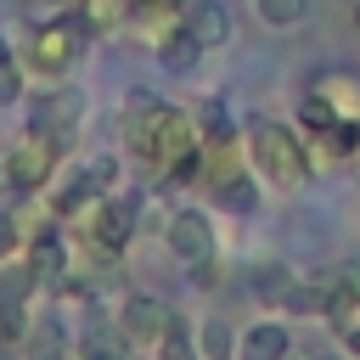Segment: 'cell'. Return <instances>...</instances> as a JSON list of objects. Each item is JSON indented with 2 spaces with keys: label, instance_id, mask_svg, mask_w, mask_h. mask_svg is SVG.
I'll return each mask as SVG.
<instances>
[{
  "label": "cell",
  "instance_id": "28",
  "mask_svg": "<svg viewBox=\"0 0 360 360\" xmlns=\"http://www.w3.org/2000/svg\"><path fill=\"white\" fill-rule=\"evenodd\" d=\"M287 360H321V354H287Z\"/></svg>",
  "mask_w": 360,
  "mask_h": 360
},
{
  "label": "cell",
  "instance_id": "12",
  "mask_svg": "<svg viewBox=\"0 0 360 360\" xmlns=\"http://www.w3.org/2000/svg\"><path fill=\"white\" fill-rule=\"evenodd\" d=\"M17 360H73L68 349V326L56 315H34L28 332L17 338Z\"/></svg>",
  "mask_w": 360,
  "mask_h": 360
},
{
  "label": "cell",
  "instance_id": "15",
  "mask_svg": "<svg viewBox=\"0 0 360 360\" xmlns=\"http://www.w3.org/2000/svg\"><path fill=\"white\" fill-rule=\"evenodd\" d=\"M208 197H214L219 208H231V214H253V208H259V186L248 180V169H236V174L214 180V186H208Z\"/></svg>",
  "mask_w": 360,
  "mask_h": 360
},
{
  "label": "cell",
  "instance_id": "6",
  "mask_svg": "<svg viewBox=\"0 0 360 360\" xmlns=\"http://www.w3.org/2000/svg\"><path fill=\"white\" fill-rule=\"evenodd\" d=\"M112 321H118V332L129 338V349H146V354H158V349L186 326V321H180L163 298H152V292H129Z\"/></svg>",
  "mask_w": 360,
  "mask_h": 360
},
{
  "label": "cell",
  "instance_id": "23",
  "mask_svg": "<svg viewBox=\"0 0 360 360\" xmlns=\"http://www.w3.org/2000/svg\"><path fill=\"white\" fill-rule=\"evenodd\" d=\"M17 253H22V225H17V214H0V264Z\"/></svg>",
  "mask_w": 360,
  "mask_h": 360
},
{
  "label": "cell",
  "instance_id": "17",
  "mask_svg": "<svg viewBox=\"0 0 360 360\" xmlns=\"http://www.w3.org/2000/svg\"><path fill=\"white\" fill-rule=\"evenodd\" d=\"M152 51H158V62H163L169 73H186V68H197V56H202V45H197V39L186 34V28H174V34H163V39L152 45Z\"/></svg>",
  "mask_w": 360,
  "mask_h": 360
},
{
  "label": "cell",
  "instance_id": "21",
  "mask_svg": "<svg viewBox=\"0 0 360 360\" xmlns=\"http://www.w3.org/2000/svg\"><path fill=\"white\" fill-rule=\"evenodd\" d=\"M191 338H197L202 360H236V332L225 321H202V332H191Z\"/></svg>",
  "mask_w": 360,
  "mask_h": 360
},
{
  "label": "cell",
  "instance_id": "2",
  "mask_svg": "<svg viewBox=\"0 0 360 360\" xmlns=\"http://www.w3.org/2000/svg\"><path fill=\"white\" fill-rule=\"evenodd\" d=\"M248 158H253V174L281 191V197H298L309 180H315V152L304 141L298 124H276V118H253L248 129Z\"/></svg>",
  "mask_w": 360,
  "mask_h": 360
},
{
  "label": "cell",
  "instance_id": "26",
  "mask_svg": "<svg viewBox=\"0 0 360 360\" xmlns=\"http://www.w3.org/2000/svg\"><path fill=\"white\" fill-rule=\"evenodd\" d=\"M11 62H17V56H11V39L0 34V68H11Z\"/></svg>",
  "mask_w": 360,
  "mask_h": 360
},
{
  "label": "cell",
  "instance_id": "11",
  "mask_svg": "<svg viewBox=\"0 0 360 360\" xmlns=\"http://www.w3.org/2000/svg\"><path fill=\"white\" fill-rule=\"evenodd\" d=\"M180 28H186L202 51H219V45L231 39V11H225L219 0H186V6H180Z\"/></svg>",
  "mask_w": 360,
  "mask_h": 360
},
{
  "label": "cell",
  "instance_id": "24",
  "mask_svg": "<svg viewBox=\"0 0 360 360\" xmlns=\"http://www.w3.org/2000/svg\"><path fill=\"white\" fill-rule=\"evenodd\" d=\"M158 360H202V354H197V338H191V332L180 326V332H174V338H169V343L158 349Z\"/></svg>",
  "mask_w": 360,
  "mask_h": 360
},
{
  "label": "cell",
  "instance_id": "5",
  "mask_svg": "<svg viewBox=\"0 0 360 360\" xmlns=\"http://www.w3.org/2000/svg\"><path fill=\"white\" fill-rule=\"evenodd\" d=\"M79 51H84V22H79L73 11H62V17L39 22V28L22 39V68H28L34 79H62V73L79 62Z\"/></svg>",
  "mask_w": 360,
  "mask_h": 360
},
{
  "label": "cell",
  "instance_id": "16",
  "mask_svg": "<svg viewBox=\"0 0 360 360\" xmlns=\"http://www.w3.org/2000/svg\"><path fill=\"white\" fill-rule=\"evenodd\" d=\"M124 349H129V338L118 332V321H112V326H107V321H96V326L79 338V349H73V354H79V360H124Z\"/></svg>",
  "mask_w": 360,
  "mask_h": 360
},
{
  "label": "cell",
  "instance_id": "27",
  "mask_svg": "<svg viewBox=\"0 0 360 360\" xmlns=\"http://www.w3.org/2000/svg\"><path fill=\"white\" fill-rule=\"evenodd\" d=\"M51 6H56V11H79L84 0H51Z\"/></svg>",
  "mask_w": 360,
  "mask_h": 360
},
{
  "label": "cell",
  "instance_id": "4",
  "mask_svg": "<svg viewBox=\"0 0 360 360\" xmlns=\"http://www.w3.org/2000/svg\"><path fill=\"white\" fill-rule=\"evenodd\" d=\"M62 152H68V146H56L51 135L22 129V135H17V141L0 152V186H6V191H22V197H39V191L56 180Z\"/></svg>",
  "mask_w": 360,
  "mask_h": 360
},
{
  "label": "cell",
  "instance_id": "3",
  "mask_svg": "<svg viewBox=\"0 0 360 360\" xmlns=\"http://www.w3.org/2000/svg\"><path fill=\"white\" fill-rule=\"evenodd\" d=\"M135 225H141V214H135V197H118V191H96L73 219H68V231L96 253V259H118L124 248H129V236H135Z\"/></svg>",
  "mask_w": 360,
  "mask_h": 360
},
{
  "label": "cell",
  "instance_id": "8",
  "mask_svg": "<svg viewBox=\"0 0 360 360\" xmlns=\"http://www.w3.org/2000/svg\"><path fill=\"white\" fill-rule=\"evenodd\" d=\"M163 248L180 259V264H208L219 259V236H214V219L202 208H174L163 219Z\"/></svg>",
  "mask_w": 360,
  "mask_h": 360
},
{
  "label": "cell",
  "instance_id": "25",
  "mask_svg": "<svg viewBox=\"0 0 360 360\" xmlns=\"http://www.w3.org/2000/svg\"><path fill=\"white\" fill-rule=\"evenodd\" d=\"M17 90H22V68L11 62V68H0V107H6V101H17Z\"/></svg>",
  "mask_w": 360,
  "mask_h": 360
},
{
  "label": "cell",
  "instance_id": "9",
  "mask_svg": "<svg viewBox=\"0 0 360 360\" xmlns=\"http://www.w3.org/2000/svg\"><path fill=\"white\" fill-rule=\"evenodd\" d=\"M79 124H84V96L79 90H39L28 101V129L51 135L56 146H68L79 135Z\"/></svg>",
  "mask_w": 360,
  "mask_h": 360
},
{
  "label": "cell",
  "instance_id": "22",
  "mask_svg": "<svg viewBox=\"0 0 360 360\" xmlns=\"http://www.w3.org/2000/svg\"><path fill=\"white\" fill-rule=\"evenodd\" d=\"M253 11H259V22H270V28H292V22L309 17V0H253Z\"/></svg>",
  "mask_w": 360,
  "mask_h": 360
},
{
  "label": "cell",
  "instance_id": "13",
  "mask_svg": "<svg viewBox=\"0 0 360 360\" xmlns=\"http://www.w3.org/2000/svg\"><path fill=\"white\" fill-rule=\"evenodd\" d=\"M292 354V332L281 321H253L236 332V360H287Z\"/></svg>",
  "mask_w": 360,
  "mask_h": 360
},
{
  "label": "cell",
  "instance_id": "19",
  "mask_svg": "<svg viewBox=\"0 0 360 360\" xmlns=\"http://www.w3.org/2000/svg\"><path fill=\"white\" fill-rule=\"evenodd\" d=\"M292 124H298L304 135H321V129H332V124H343V118L326 107V96H321V90H304V96H298V112H292ZM354 124H360V118H354Z\"/></svg>",
  "mask_w": 360,
  "mask_h": 360
},
{
  "label": "cell",
  "instance_id": "30",
  "mask_svg": "<svg viewBox=\"0 0 360 360\" xmlns=\"http://www.w3.org/2000/svg\"><path fill=\"white\" fill-rule=\"evenodd\" d=\"M349 6H354V0H349Z\"/></svg>",
  "mask_w": 360,
  "mask_h": 360
},
{
  "label": "cell",
  "instance_id": "14",
  "mask_svg": "<svg viewBox=\"0 0 360 360\" xmlns=\"http://www.w3.org/2000/svg\"><path fill=\"white\" fill-rule=\"evenodd\" d=\"M309 90H321L338 118H360V73H343V68H338V73H321Z\"/></svg>",
  "mask_w": 360,
  "mask_h": 360
},
{
  "label": "cell",
  "instance_id": "10",
  "mask_svg": "<svg viewBox=\"0 0 360 360\" xmlns=\"http://www.w3.org/2000/svg\"><path fill=\"white\" fill-rule=\"evenodd\" d=\"M22 259H28V270L39 276V287H68V276H73V270H68V236L56 231V219L28 231Z\"/></svg>",
  "mask_w": 360,
  "mask_h": 360
},
{
  "label": "cell",
  "instance_id": "29",
  "mask_svg": "<svg viewBox=\"0 0 360 360\" xmlns=\"http://www.w3.org/2000/svg\"><path fill=\"white\" fill-rule=\"evenodd\" d=\"M354 28H360V0H354Z\"/></svg>",
  "mask_w": 360,
  "mask_h": 360
},
{
  "label": "cell",
  "instance_id": "18",
  "mask_svg": "<svg viewBox=\"0 0 360 360\" xmlns=\"http://www.w3.org/2000/svg\"><path fill=\"white\" fill-rule=\"evenodd\" d=\"M73 17H79L84 28L107 34V28H118V22H129V17H135V0H84Z\"/></svg>",
  "mask_w": 360,
  "mask_h": 360
},
{
  "label": "cell",
  "instance_id": "7",
  "mask_svg": "<svg viewBox=\"0 0 360 360\" xmlns=\"http://www.w3.org/2000/svg\"><path fill=\"white\" fill-rule=\"evenodd\" d=\"M34 292H39V276L28 270V259L17 253V259H6L0 264V343H11L17 349V338L28 332V309H34Z\"/></svg>",
  "mask_w": 360,
  "mask_h": 360
},
{
  "label": "cell",
  "instance_id": "20",
  "mask_svg": "<svg viewBox=\"0 0 360 360\" xmlns=\"http://www.w3.org/2000/svg\"><path fill=\"white\" fill-rule=\"evenodd\" d=\"M197 135H202V146H219V141H236L242 129L225 118V101H219V96H208V101L197 107Z\"/></svg>",
  "mask_w": 360,
  "mask_h": 360
},
{
  "label": "cell",
  "instance_id": "31",
  "mask_svg": "<svg viewBox=\"0 0 360 360\" xmlns=\"http://www.w3.org/2000/svg\"><path fill=\"white\" fill-rule=\"evenodd\" d=\"M73 360H79V354H73Z\"/></svg>",
  "mask_w": 360,
  "mask_h": 360
},
{
  "label": "cell",
  "instance_id": "1",
  "mask_svg": "<svg viewBox=\"0 0 360 360\" xmlns=\"http://www.w3.org/2000/svg\"><path fill=\"white\" fill-rule=\"evenodd\" d=\"M124 146L141 158V169L163 186H197L202 169V135L197 118L180 112L174 101H158L146 90H135L124 101Z\"/></svg>",
  "mask_w": 360,
  "mask_h": 360
}]
</instances>
